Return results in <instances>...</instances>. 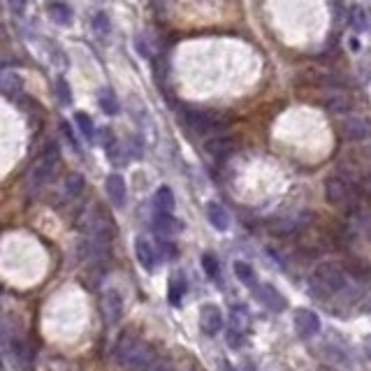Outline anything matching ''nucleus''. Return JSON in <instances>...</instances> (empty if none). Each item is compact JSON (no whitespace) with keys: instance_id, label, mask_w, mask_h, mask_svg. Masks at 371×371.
<instances>
[{"instance_id":"17","label":"nucleus","mask_w":371,"mask_h":371,"mask_svg":"<svg viewBox=\"0 0 371 371\" xmlns=\"http://www.w3.org/2000/svg\"><path fill=\"white\" fill-rule=\"evenodd\" d=\"M154 228H156V232L158 235H163V237H172L176 235L181 230V223L176 221V218L172 214H165V211H156V216H154Z\"/></svg>"},{"instance_id":"14","label":"nucleus","mask_w":371,"mask_h":371,"mask_svg":"<svg viewBox=\"0 0 371 371\" xmlns=\"http://www.w3.org/2000/svg\"><path fill=\"white\" fill-rule=\"evenodd\" d=\"M204 149H206V154L214 156V158H228V156H232V154H235L237 144H235V139H232V137L218 135V137L206 139V142H204Z\"/></svg>"},{"instance_id":"13","label":"nucleus","mask_w":371,"mask_h":371,"mask_svg":"<svg viewBox=\"0 0 371 371\" xmlns=\"http://www.w3.org/2000/svg\"><path fill=\"white\" fill-rule=\"evenodd\" d=\"M105 191H107L109 202H112L114 206H123L125 204L128 188H125V181H123V176H121V174H109L107 176Z\"/></svg>"},{"instance_id":"16","label":"nucleus","mask_w":371,"mask_h":371,"mask_svg":"<svg viewBox=\"0 0 371 371\" xmlns=\"http://www.w3.org/2000/svg\"><path fill=\"white\" fill-rule=\"evenodd\" d=\"M206 221H209L218 232H225V230H230V214L228 209L221 204V202H209L206 204Z\"/></svg>"},{"instance_id":"28","label":"nucleus","mask_w":371,"mask_h":371,"mask_svg":"<svg viewBox=\"0 0 371 371\" xmlns=\"http://www.w3.org/2000/svg\"><path fill=\"white\" fill-rule=\"evenodd\" d=\"M147 371H176L174 369V362L169 360V357H165V355H158L154 362L149 364L147 367Z\"/></svg>"},{"instance_id":"11","label":"nucleus","mask_w":371,"mask_h":371,"mask_svg":"<svg viewBox=\"0 0 371 371\" xmlns=\"http://www.w3.org/2000/svg\"><path fill=\"white\" fill-rule=\"evenodd\" d=\"M255 297H258L260 302L265 304L270 311H276V313H281L288 309V300L278 293L276 288H274L272 283H260V285H255Z\"/></svg>"},{"instance_id":"34","label":"nucleus","mask_w":371,"mask_h":371,"mask_svg":"<svg viewBox=\"0 0 371 371\" xmlns=\"http://www.w3.org/2000/svg\"><path fill=\"white\" fill-rule=\"evenodd\" d=\"M318 371H337L334 367H327V364H322V367H318Z\"/></svg>"},{"instance_id":"23","label":"nucleus","mask_w":371,"mask_h":371,"mask_svg":"<svg viewBox=\"0 0 371 371\" xmlns=\"http://www.w3.org/2000/svg\"><path fill=\"white\" fill-rule=\"evenodd\" d=\"M235 276L239 278L241 283L244 285H255V272H253V267L248 265V263H244V260H237L235 263Z\"/></svg>"},{"instance_id":"10","label":"nucleus","mask_w":371,"mask_h":371,"mask_svg":"<svg viewBox=\"0 0 371 371\" xmlns=\"http://www.w3.org/2000/svg\"><path fill=\"white\" fill-rule=\"evenodd\" d=\"M200 330L206 337H216L223 330V313L216 304H204L200 309Z\"/></svg>"},{"instance_id":"15","label":"nucleus","mask_w":371,"mask_h":371,"mask_svg":"<svg viewBox=\"0 0 371 371\" xmlns=\"http://www.w3.org/2000/svg\"><path fill=\"white\" fill-rule=\"evenodd\" d=\"M135 255H137V263L144 267V270H154L156 267V246L151 244L147 237H137L135 239Z\"/></svg>"},{"instance_id":"25","label":"nucleus","mask_w":371,"mask_h":371,"mask_svg":"<svg viewBox=\"0 0 371 371\" xmlns=\"http://www.w3.org/2000/svg\"><path fill=\"white\" fill-rule=\"evenodd\" d=\"M230 318H232V330L241 332L248 327V322H251V315L244 307H232V311H230Z\"/></svg>"},{"instance_id":"32","label":"nucleus","mask_w":371,"mask_h":371,"mask_svg":"<svg viewBox=\"0 0 371 371\" xmlns=\"http://www.w3.org/2000/svg\"><path fill=\"white\" fill-rule=\"evenodd\" d=\"M352 14H355V21H350V26L355 23L357 30H364V23H367V19H364V12H362V10H355Z\"/></svg>"},{"instance_id":"6","label":"nucleus","mask_w":371,"mask_h":371,"mask_svg":"<svg viewBox=\"0 0 371 371\" xmlns=\"http://www.w3.org/2000/svg\"><path fill=\"white\" fill-rule=\"evenodd\" d=\"M325 198L334 206H350V202L355 200V191L344 174H330L325 179Z\"/></svg>"},{"instance_id":"30","label":"nucleus","mask_w":371,"mask_h":371,"mask_svg":"<svg viewBox=\"0 0 371 371\" xmlns=\"http://www.w3.org/2000/svg\"><path fill=\"white\" fill-rule=\"evenodd\" d=\"M93 28L98 30V33H102V35H107V33H109V19H107L105 12H98V14H95V19H93Z\"/></svg>"},{"instance_id":"1","label":"nucleus","mask_w":371,"mask_h":371,"mask_svg":"<svg viewBox=\"0 0 371 371\" xmlns=\"http://www.w3.org/2000/svg\"><path fill=\"white\" fill-rule=\"evenodd\" d=\"M114 357L123 369L130 371H147V367L158 357L156 348L149 342H144L135 332H123L114 348Z\"/></svg>"},{"instance_id":"33","label":"nucleus","mask_w":371,"mask_h":371,"mask_svg":"<svg viewBox=\"0 0 371 371\" xmlns=\"http://www.w3.org/2000/svg\"><path fill=\"white\" fill-rule=\"evenodd\" d=\"M362 350H364V355H367V360H371V334H367V337H364Z\"/></svg>"},{"instance_id":"9","label":"nucleus","mask_w":371,"mask_h":371,"mask_svg":"<svg viewBox=\"0 0 371 371\" xmlns=\"http://www.w3.org/2000/svg\"><path fill=\"white\" fill-rule=\"evenodd\" d=\"M102 315H105V322L107 325H114V322L121 320L123 315V297L117 288H107L102 293Z\"/></svg>"},{"instance_id":"12","label":"nucleus","mask_w":371,"mask_h":371,"mask_svg":"<svg viewBox=\"0 0 371 371\" xmlns=\"http://www.w3.org/2000/svg\"><path fill=\"white\" fill-rule=\"evenodd\" d=\"M322 105H325L330 114H350L352 98L348 93H344V91H330L325 95V100H322Z\"/></svg>"},{"instance_id":"4","label":"nucleus","mask_w":371,"mask_h":371,"mask_svg":"<svg viewBox=\"0 0 371 371\" xmlns=\"http://www.w3.org/2000/svg\"><path fill=\"white\" fill-rule=\"evenodd\" d=\"M82 230L86 232L91 241H95V244H100V246H109L114 239V232H117V225H114L112 216H109L102 206L95 204L84 214Z\"/></svg>"},{"instance_id":"24","label":"nucleus","mask_w":371,"mask_h":371,"mask_svg":"<svg viewBox=\"0 0 371 371\" xmlns=\"http://www.w3.org/2000/svg\"><path fill=\"white\" fill-rule=\"evenodd\" d=\"M75 123L79 128V132H82L86 139H93L95 137V125H93V121H91V117L86 112H77L75 114Z\"/></svg>"},{"instance_id":"5","label":"nucleus","mask_w":371,"mask_h":371,"mask_svg":"<svg viewBox=\"0 0 371 371\" xmlns=\"http://www.w3.org/2000/svg\"><path fill=\"white\" fill-rule=\"evenodd\" d=\"M184 123L191 128L195 135L200 137H218L223 135L230 128V121L218 112H209V109H191L184 114Z\"/></svg>"},{"instance_id":"3","label":"nucleus","mask_w":371,"mask_h":371,"mask_svg":"<svg viewBox=\"0 0 371 371\" xmlns=\"http://www.w3.org/2000/svg\"><path fill=\"white\" fill-rule=\"evenodd\" d=\"M58 165H60V156L56 147H49L42 154L38 160L30 165L28 174H26V186L28 191L38 193L45 186H49L58 174Z\"/></svg>"},{"instance_id":"27","label":"nucleus","mask_w":371,"mask_h":371,"mask_svg":"<svg viewBox=\"0 0 371 371\" xmlns=\"http://www.w3.org/2000/svg\"><path fill=\"white\" fill-rule=\"evenodd\" d=\"M53 91H56V98L60 100V105H70L72 91H70V86H68V82H65V79H56V84H53Z\"/></svg>"},{"instance_id":"20","label":"nucleus","mask_w":371,"mask_h":371,"mask_svg":"<svg viewBox=\"0 0 371 371\" xmlns=\"http://www.w3.org/2000/svg\"><path fill=\"white\" fill-rule=\"evenodd\" d=\"M3 93L8 95L10 100H16L23 93V79L14 72H5L3 75Z\"/></svg>"},{"instance_id":"7","label":"nucleus","mask_w":371,"mask_h":371,"mask_svg":"<svg viewBox=\"0 0 371 371\" xmlns=\"http://www.w3.org/2000/svg\"><path fill=\"white\" fill-rule=\"evenodd\" d=\"M293 325L300 339H313L320 332V318L311 309H297L293 315Z\"/></svg>"},{"instance_id":"2","label":"nucleus","mask_w":371,"mask_h":371,"mask_svg":"<svg viewBox=\"0 0 371 371\" xmlns=\"http://www.w3.org/2000/svg\"><path fill=\"white\" fill-rule=\"evenodd\" d=\"M346 288V272L339 263H320L315 267L311 281H309V290H311L313 297L318 300H325V297L339 295Z\"/></svg>"},{"instance_id":"29","label":"nucleus","mask_w":371,"mask_h":371,"mask_svg":"<svg viewBox=\"0 0 371 371\" xmlns=\"http://www.w3.org/2000/svg\"><path fill=\"white\" fill-rule=\"evenodd\" d=\"M202 267H204V272L209 274L211 278H216V276H218V272H221L216 255H211V253H204V255H202Z\"/></svg>"},{"instance_id":"31","label":"nucleus","mask_w":371,"mask_h":371,"mask_svg":"<svg viewBox=\"0 0 371 371\" xmlns=\"http://www.w3.org/2000/svg\"><path fill=\"white\" fill-rule=\"evenodd\" d=\"M10 3V12L14 16H23L26 14V0H8Z\"/></svg>"},{"instance_id":"19","label":"nucleus","mask_w":371,"mask_h":371,"mask_svg":"<svg viewBox=\"0 0 371 371\" xmlns=\"http://www.w3.org/2000/svg\"><path fill=\"white\" fill-rule=\"evenodd\" d=\"M47 14H49V19L53 23H58V26H70V21H72L70 8L65 3H58V0L49 3V8H47Z\"/></svg>"},{"instance_id":"22","label":"nucleus","mask_w":371,"mask_h":371,"mask_svg":"<svg viewBox=\"0 0 371 371\" xmlns=\"http://www.w3.org/2000/svg\"><path fill=\"white\" fill-rule=\"evenodd\" d=\"M98 102H100L102 112L109 114V117H117V114H119V98H117V93H114L112 88H102Z\"/></svg>"},{"instance_id":"8","label":"nucleus","mask_w":371,"mask_h":371,"mask_svg":"<svg viewBox=\"0 0 371 371\" xmlns=\"http://www.w3.org/2000/svg\"><path fill=\"white\" fill-rule=\"evenodd\" d=\"M342 137L346 142H364L371 137V121L364 117H346L342 121Z\"/></svg>"},{"instance_id":"26","label":"nucleus","mask_w":371,"mask_h":371,"mask_svg":"<svg viewBox=\"0 0 371 371\" xmlns=\"http://www.w3.org/2000/svg\"><path fill=\"white\" fill-rule=\"evenodd\" d=\"M186 293V281L181 276H174L172 281H169V302L172 304H179L181 295Z\"/></svg>"},{"instance_id":"18","label":"nucleus","mask_w":371,"mask_h":371,"mask_svg":"<svg viewBox=\"0 0 371 371\" xmlns=\"http://www.w3.org/2000/svg\"><path fill=\"white\" fill-rule=\"evenodd\" d=\"M154 204H156V209H158V211H165V214H172L174 206H176V200H174L172 188H169V186H160V188H158L156 195H154Z\"/></svg>"},{"instance_id":"21","label":"nucleus","mask_w":371,"mask_h":371,"mask_svg":"<svg viewBox=\"0 0 371 371\" xmlns=\"http://www.w3.org/2000/svg\"><path fill=\"white\" fill-rule=\"evenodd\" d=\"M84 188H86V181H84L82 174H70L68 179H65V186H63V193L68 200H75L84 193Z\"/></svg>"}]
</instances>
